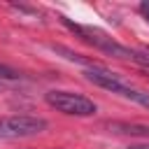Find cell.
<instances>
[{
    "mask_svg": "<svg viewBox=\"0 0 149 149\" xmlns=\"http://www.w3.org/2000/svg\"><path fill=\"white\" fill-rule=\"evenodd\" d=\"M0 91H2V81H0Z\"/></svg>",
    "mask_w": 149,
    "mask_h": 149,
    "instance_id": "8",
    "label": "cell"
},
{
    "mask_svg": "<svg viewBox=\"0 0 149 149\" xmlns=\"http://www.w3.org/2000/svg\"><path fill=\"white\" fill-rule=\"evenodd\" d=\"M140 12H142V16H144L147 23H149V2H142V5H140Z\"/></svg>",
    "mask_w": 149,
    "mask_h": 149,
    "instance_id": "7",
    "label": "cell"
},
{
    "mask_svg": "<svg viewBox=\"0 0 149 149\" xmlns=\"http://www.w3.org/2000/svg\"><path fill=\"white\" fill-rule=\"evenodd\" d=\"M84 77H86L88 81H93L95 86L109 91V93H116V95H121V98H126V100H133V102H140L142 107H149V93H144V91L126 84L116 72H112V70H107V68H102V65L86 68V70H84Z\"/></svg>",
    "mask_w": 149,
    "mask_h": 149,
    "instance_id": "1",
    "label": "cell"
},
{
    "mask_svg": "<svg viewBox=\"0 0 149 149\" xmlns=\"http://www.w3.org/2000/svg\"><path fill=\"white\" fill-rule=\"evenodd\" d=\"M116 133H130V135H149V126H135V123H112Z\"/></svg>",
    "mask_w": 149,
    "mask_h": 149,
    "instance_id": "5",
    "label": "cell"
},
{
    "mask_svg": "<svg viewBox=\"0 0 149 149\" xmlns=\"http://www.w3.org/2000/svg\"><path fill=\"white\" fill-rule=\"evenodd\" d=\"M65 23H68L84 42L93 44L95 49H100V51H105V54H109V56H114V58H121V61H133V63L149 65V56H142V54H137V51L119 44L116 40H112V37L105 35L102 30H98V28H86V26H77V23H70V21H65Z\"/></svg>",
    "mask_w": 149,
    "mask_h": 149,
    "instance_id": "2",
    "label": "cell"
},
{
    "mask_svg": "<svg viewBox=\"0 0 149 149\" xmlns=\"http://www.w3.org/2000/svg\"><path fill=\"white\" fill-rule=\"evenodd\" d=\"M44 100L56 112H63L70 116H93L98 112V105L91 98L74 93V91H49L44 95Z\"/></svg>",
    "mask_w": 149,
    "mask_h": 149,
    "instance_id": "3",
    "label": "cell"
},
{
    "mask_svg": "<svg viewBox=\"0 0 149 149\" xmlns=\"http://www.w3.org/2000/svg\"><path fill=\"white\" fill-rule=\"evenodd\" d=\"M47 130V121L33 114H9L0 116V140H23Z\"/></svg>",
    "mask_w": 149,
    "mask_h": 149,
    "instance_id": "4",
    "label": "cell"
},
{
    "mask_svg": "<svg viewBox=\"0 0 149 149\" xmlns=\"http://www.w3.org/2000/svg\"><path fill=\"white\" fill-rule=\"evenodd\" d=\"M16 77H19V72H16V70H12L9 65L0 63V79H16Z\"/></svg>",
    "mask_w": 149,
    "mask_h": 149,
    "instance_id": "6",
    "label": "cell"
}]
</instances>
